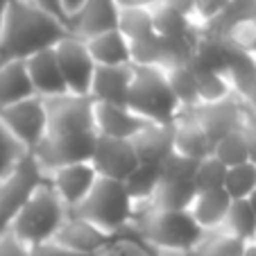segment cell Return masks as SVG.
<instances>
[{
	"label": "cell",
	"instance_id": "1",
	"mask_svg": "<svg viewBox=\"0 0 256 256\" xmlns=\"http://www.w3.org/2000/svg\"><path fill=\"white\" fill-rule=\"evenodd\" d=\"M48 132L39 148L30 154L46 174L68 164L91 161L96 148V120L93 100L88 96H59L46 100Z\"/></svg>",
	"mask_w": 256,
	"mask_h": 256
},
{
	"label": "cell",
	"instance_id": "2",
	"mask_svg": "<svg viewBox=\"0 0 256 256\" xmlns=\"http://www.w3.org/2000/svg\"><path fill=\"white\" fill-rule=\"evenodd\" d=\"M66 34L68 28L64 20L28 0H10L0 34V64L25 62L41 50L54 48Z\"/></svg>",
	"mask_w": 256,
	"mask_h": 256
},
{
	"label": "cell",
	"instance_id": "3",
	"mask_svg": "<svg viewBox=\"0 0 256 256\" xmlns=\"http://www.w3.org/2000/svg\"><path fill=\"white\" fill-rule=\"evenodd\" d=\"M125 234L140 238L150 250H193L202 229L188 211H166L154 206H136L134 220Z\"/></svg>",
	"mask_w": 256,
	"mask_h": 256
},
{
	"label": "cell",
	"instance_id": "4",
	"mask_svg": "<svg viewBox=\"0 0 256 256\" xmlns=\"http://www.w3.org/2000/svg\"><path fill=\"white\" fill-rule=\"evenodd\" d=\"M134 211L136 204L130 198L122 182L98 177L91 193L70 213L88 220L91 224H96L98 229L112 234V236H120L130 229L132 220H134Z\"/></svg>",
	"mask_w": 256,
	"mask_h": 256
},
{
	"label": "cell",
	"instance_id": "5",
	"mask_svg": "<svg viewBox=\"0 0 256 256\" xmlns=\"http://www.w3.org/2000/svg\"><path fill=\"white\" fill-rule=\"evenodd\" d=\"M66 218L68 208L57 198L54 188L48 184V179H44L28 198V202L23 204L16 220L12 222L10 232L18 236L25 245L34 247L52 240Z\"/></svg>",
	"mask_w": 256,
	"mask_h": 256
},
{
	"label": "cell",
	"instance_id": "6",
	"mask_svg": "<svg viewBox=\"0 0 256 256\" xmlns=\"http://www.w3.org/2000/svg\"><path fill=\"white\" fill-rule=\"evenodd\" d=\"M132 86L127 106L143 120L154 125H170L179 116V104L168 86L164 68H136L132 66Z\"/></svg>",
	"mask_w": 256,
	"mask_h": 256
},
{
	"label": "cell",
	"instance_id": "7",
	"mask_svg": "<svg viewBox=\"0 0 256 256\" xmlns=\"http://www.w3.org/2000/svg\"><path fill=\"white\" fill-rule=\"evenodd\" d=\"M44 179L46 172L39 168L30 152H25L14 164V168L0 179V236L10 232L23 204Z\"/></svg>",
	"mask_w": 256,
	"mask_h": 256
},
{
	"label": "cell",
	"instance_id": "8",
	"mask_svg": "<svg viewBox=\"0 0 256 256\" xmlns=\"http://www.w3.org/2000/svg\"><path fill=\"white\" fill-rule=\"evenodd\" d=\"M0 122L25 152H34L48 132L46 100L39 96H32L28 100L5 106V109H0Z\"/></svg>",
	"mask_w": 256,
	"mask_h": 256
},
{
	"label": "cell",
	"instance_id": "9",
	"mask_svg": "<svg viewBox=\"0 0 256 256\" xmlns=\"http://www.w3.org/2000/svg\"><path fill=\"white\" fill-rule=\"evenodd\" d=\"M54 54H57L59 68H62L64 82L70 96H88L93 82V72H96V64H93L91 54H88L86 41L66 34L57 46H54Z\"/></svg>",
	"mask_w": 256,
	"mask_h": 256
},
{
	"label": "cell",
	"instance_id": "10",
	"mask_svg": "<svg viewBox=\"0 0 256 256\" xmlns=\"http://www.w3.org/2000/svg\"><path fill=\"white\" fill-rule=\"evenodd\" d=\"M91 166L98 172V177L125 182L132 174V170L138 166V156L134 152L132 140L98 136L91 154Z\"/></svg>",
	"mask_w": 256,
	"mask_h": 256
},
{
	"label": "cell",
	"instance_id": "11",
	"mask_svg": "<svg viewBox=\"0 0 256 256\" xmlns=\"http://www.w3.org/2000/svg\"><path fill=\"white\" fill-rule=\"evenodd\" d=\"M120 7L116 0H86L72 16H68L66 28L68 34L82 41H91L100 34L118 30Z\"/></svg>",
	"mask_w": 256,
	"mask_h": 256
},
{
	"label": "cell",
	"instance_id": "12",
	"mask_svg": "<svg viewBox=\"0 0 256 256\" xmlns=\"http://www.w3.org/2000/svg\"><path fill=\"white\" fill-rule=\"evenodd\" d=\"M46 179L54 188L57 198L64 202V206L68 211H72L91 193L93 184L98 182V172L93 170L91 161H84V164H68L62 166V168L50 170L46 174Z\"/></svg>",
	"mask_w": 256,
	"mask_h": 256
},
{
	"label": "cell",
	"instance_id": "13",
	"mask_svg": "<svg viewBox=\"0 0 256 256\" xmlns=\"http://www.w3.org/2000/svg\"><path fill=\"white\" fill-rule=\"evenodd\" d=\"M114 238L116 236L102 232V229H98L96 224H91L88 220H84V218H80V216L68 211V218L64 220L59 232L54 234L52 242H57L59 247L72 252V254L98 256Z\"/></svg>",
	"mask_w": 256,
	"mask_h": 256
},
{
	"label": "cell",
	"instance_id": "14",
	"mask_svg": "<svg viewBox=\"0 0 256 256\" xmlns=\"http://www.w3.org/2000/svg\"><path fill=\"white\" fill-rule=\"evenodd\" d=\"M172 150L193 161H202L213 154V140L195 118L193 109H182L172 120Z\"/></svg>",
	"mask_w": 256,
	"mask_h": 256
},
{
	"label": "cell",
	"instance_id": "15",
	"mask_svg": "<svg viewBox=\"0 0 256 256\" xmlns=\"http://www.w3.org/2000/svg\"><path fill=\"white\" fill-rule=\"evenodd\" d=\"M93 120H96L98 136H109V138L132 140L148 120L134 114L125 104H104V102H93Z\"/></svg>",
	"mask_w": 256,
	"mask_h": 256
},
{
	"label": "cell",
	"instance_id": "16",
	"mask_svg": "<svg viewBox=\"0 0 256 256\" xmlns=\"http://www.w3.org/2000/svg\"><path fill=\"white\" fill-rule=\"evenodd\" d=\"M242 109H245V100L238 96H232L222 102H216V104L195 106L193 114L200 120V125L204 127V132L208 134V138L216 143V140L222 138L224 134H229V132L240 127Z\"/></svg>",
	"mask_w": 256,
	"mask_h": 256
},
{
	"label": "cell",
	"instance_id": "17",
	"mask_svg": "<svg viewBox=\"0 0 256 256\" xmlns=\"http://www.w3.org/2000/svg\"><path fill=\"white\" fill-rule=\"evenodd\" d=\"M25 68H28L34 96L50 100V98H59L68 93L62 68H59V62H57V54H54L52 48L41 50V52L28 57L25 59Z\"/></svg>",
	"mask_w": 256,
	"mask_h": 256
},
{
	"label": "cell",
	"instance_id": "18",
	"mask_svg": "<svg viewBox=\"0 0 256 256\" xmlns=\"http://www.w3.org/2000/svg\"><path fill=\"white\" fill-rule=\"evenodd\" d=\"M132 66H96L88 98L104 104H125L132 86Z\"/></svg>",
	"mask_w": 256,
	"mask_h": 256
},
{
	"label": "cell",
	"instance_id": "19",
	"mask_svg": "<svg viewBox=\"0 0 256 256\" xmlns=\"http://www.w3.org/2000/svg\"><path fill=\"white\" fill-rule=\"evenodd\" d=\"M234 52H236V48H232L227 44V39L202 32L198 46H195L190 66L198 72H224L227 75V68L232 64Z\"/></svg>",
	"mask_w": 256,
	"mask_h": 256
},
{
	"label": "cell",
	"instance_id": "20",
	"mask_svg": "<svg viewBox=\"0 0 256 256\" xmlns=\"http://www.w3.org/2000/svg\"><path fill=\"white\" fill-rule=\"evenodd\" d=\"M138 164H161L172 152V122L170 125H145L132 138Z\"/></svg>",
	"mask_w": 256,
	"mask_h": 256
},
{
	"label": "cell",
	"instance_id": "21",
	"mask_svg": "<svg viewBox=\"0 0 256 256\" xmlns=\"http://www.w3.org/2000/svg\"><path fill=\"white\" fill-rule=\"evenodd\" d=\"M229 204H232V198L222 188L202 190V193H195L193 202L188 206V213L193 218V222L202 232H211V229L222 227L224 216L229 211Z\"/></svg>",
	"mask_w": 256,
	"mask_h": 256
},
{
	"label": "cell",
	"instance_id": "22",
	"mask_svg": "<svg viewBox=\"0 0 256 256\" xmlns=\"http://www.w3.org/2000/svg\"><path fill=\"white\" fill-rule=\"evenodd\" d=\"M34 96L25 62H2L0 64V109L12 106L20 100Z\"/></svg>",
	"mask_w": 256,
	"mask_h": 256
},
{
	"label": "cell",
	"instance_id": "23",
	"mask_svg": "<svg viewBox=\"0 0 256 256\" xmlns=\"http://www.w3.org/2000/svg\"><path fill=\"white\" fill-rule=\"evenodd\" d=\"M88 54L96 66H132L130 64V41L118 30L100 34L86 41Z\"/></svg>",
	"mask_w": 256,
	"mask_h": 256
},
{
	"label": "cell",
	"instance_id": "24",
	"mask_svg": "<svg viewBox=\"0 0 256 256\" xmlns=\"http://www.w3.org/2000/svg\"><path fill=\"white\" fill-rule=\"evenodd\" d=\"M195 193L198 190L193 179H161L148 206L166 208V211H188Z\"/></svg>",
	"mask_w": 256,
	"mask_h": 256
},
{
	"label": "cell",
	"instance_id": "25",
	"mask_svg": "<svg viewBox=\"0 0 256 256\" xmlns=\"http://www.w3.org/2000/svg\"><path fill=\"white\" fill-rule=\"evenodd\" d=\"M164 72L179 109H195L198 106V70L190 64H177V66L164 68Z\"/></svg>",
	"mask_w": 256,
	"mask_h": 256
},
{
	"label": "cell",
	"instance_id": "26",
	"mask_svg": "<svg viewBox=\"0 0 256 256\" xmlns=\"http://www.w3.org/2000/svg\"><path fill=\"white\" fill-rule=\"evenodd\" d=\"M247 242L232 236L227 229L218 227L211 232H202L200 240L190 250L193 256H240Z\"/></svg>",
	"mask_w": 256,
	"mask_h": 256
},
{
	"label": "cell",
	"instance_id": "27",
	"mask_svg": "<svg viewBox=\"0 0 256 256\" xmlns=\"http://www.w3.org/2000/svg\"><path fill=\"white\" fill-rule=\"evenodd\" d=\"M159 182H161L159 164H138L122 184H125L127 193L134 200L136 206H143V204H148L152 200Z\"/></svg>",
	"mask_w": 256,
	"mask_h": 256
},
{
	"label": "cell",
	"instance_id": "28",
	"mask_svg": "<svg viewBox=\"0 0 256 256\" xmlns=\"http://www.w3.org/2000/svg\"><path fill=\"white\" fill-rule=\"evenodd\" d=\"M118 32L125 36L127 41H140L156 36L154 25H152V12L143 10V7H120V16H118Z\"/></svg>",
	"mask_w": 256,
	"mask_h": 256
},
{
	"label": "cell",
	"instance_id": "29",
	"mask_svg": "<svg viewBox=\"0 0 256 256\" xmlns=\"http://www.w3.org/2000/svg\"><path fill=\"white\" fill-rule=\"evenodd\" d=\"M222 229H227L232 236L252 242L256 238V213L252 211L247 200H232L229 211L224 216Z\"/></svg>",
	"mask_w": 256,
	"mask_h": 256
},
{
	"label": "cell",
	"instance_id": "30",
	"mask_svg": "<svg viewBox=\"0 0 256 256\" xmlns=\"http://www.w3.org/2000/svg\"><path fill=\"white\" fill-rule=\"evenodd\" d=\"M213 156H216L224 168H234L250 161V150H247V140L242 136L240 127L229 134H224L222 138H218L213 143Z\"/></svg>",
	"mask_w": 256,
	"mask_h": 256
},
{
	"label": "cell",
	"instance_id": "31",
	"mask_svg": "<svg viewBox=\"0 0 256 256\" xmlns=\"http://www.w3.org/2000/svg\"><path fill=\"white\" fill-rule=\"evenodd\" d=\"M227 78H229V82H232L234 93L245 100V96L256 84V59L252 57V54L236 50L232 57V64H229V68H227Z\"/></svg>",
	"mask_w": 256,
	"mask_h": 256
},
{
	"label": "cell",
	"instance_id": "32",
	"mask_svg": "<svg viewBox=\"0 0 256 256\" xmlns=\"http://www.w3.org/2000/svg\"><path fill=\"white\" fill-rule=\"evenodd\" d=\"M222 190L232 200H247L250 198V195L256 190V164L247 161V164L227 168Z\"/></svg>",
	"mask_w": 256,
	"mask_h": 256
},
{
	"label": "cell",
	"instance_id": "33",
	"mask_svg": "<svg viewBox=\"0 0 256 256\" xmlns=\"http://www.w3.org/2000/svg\"><path fill=\"white\" fill-rule=\"evenodd\" d=\"M236 96L224 72H198V106L216 104Z\"/></svg>",
	"mask_w": 256,
	"mask_h": 256
},
{
	"label": "cell",
	"instance_id": "34",
	"mask_svg": "<svg viewBox=\"0 0 256 256\" xmlns=\"http://www.w3.org/2000/svg\"><path fill=\"white\" fill-rule=\"evenodd\" d=\"M130 64L136 68H166V52L159 36L130 44Z\"/></svg>",
	"mask_w": 256,
	"mask_h": 256
},
{
	"label": "cell",
	"instance_id": "35",
	"mask_svg": "<svg viewBox=\"0 0 256 256\" xmlns=\"http://www.w3.org/2000/svg\"><path fill=\"white\" fill-rule=\"evenodd\" d=\"M224 174H227V168L213 154L198 161L195 172H193L195 190L198 193H202V190H220L224 186Z\"/></svg>",
	"mask_w": 256,
	"mask_h": 256
},
{
	"label": "cell",
	"instance_id": "36",
	"mask_svg": "<svg viewBox=\"0 0 256 256\" xmlns=\"http://www.w3.org/2000/svg\"><path fill=\"white\" fill-rule=\"evenodd\" d=\"M98 256H154V254L140 238L132 236V234H120Z\"/></svg>",
	"mask_w": 256,
	"mask_h": 256
},
{
	"label": "cell",
	"instance_id": "37",
	"mask_svg": "<svg viewBox=\"0 0 256 256\" xmlns=\"http://www.w3.org/2000/svg\"><path fill=\"white\" fill-rule=\"evenodd\" d=\"M23 154H25V150L20 148L18 143H16L14 136H12L10 132L2 127V122H0V179L5 177L12 168H14V164Z\"/></svg>",
	"mask_w": 256,
	"mask_h": 256
},
{
	"label": "cell",
	"instance_id": "38",
	"mask_svg": "<svg viewBox=\"0 0 256 256\" xmlns=\"http://www.w3.org/2000/svg\"><path fill=\"white\" fill-rule=\"evenodd\" d=\"M229 5H232V0H195L193 20L200 28H206L222 16L229 10Z\"/></svg>",
	"mask_w": 256,
	"mask_h": 256
},
{
	"label": "cell",
	"instance_id": "39",
	"mask_svg": "<svg viewBox=\"0 0 256 256\" xmlns=\"http://www.w3.org/2000/svg\"><path fill=\"white\" fill-rule=\"evenodd\" d=\"M240 132L247 140V150H250V161L256 164V112L252 106L245 104L242 109V122H240Z\"/></svg>",
	"mask_w": 256,
	"mask_h": 256
},
{
	"label": "cell",
	"instance_id": "40",
	"mask_svg": "<svg viewBox=\"0 0 256 256\" xmlns=\"http://www.w3.org/2000/svg\"><path fill=\"white\" fill-rule=\"evenodd\" d=\"M32 247L25 245L18 236H14L12 232L0 236V256H30Z\"/></svg>",
	"mask_w": 256,
	"mask_h": 256
},
{
	"label": "cell",
	"instance_id": "41",
	"mask_svg": "<svg viewBox=\"0 0 256 256\" xmlns=\"http://www.w3.org/2000/svg\"><path fill=\"white\" fill-rule=\"evenodd\" d=\"M30 256H80V254H72V252L59 247L57 242L48 240V242H41V245H34L30 250Z\"/></svg>",
	"mask_w": 256,
	"mask_h": 256
},
{
	"label": "cell",
	"instance_id": "42",
	"mask_svg": "<svg viewBox=\"0 0 256 256\" xmlns=\"http://www.w3.org/2000/svg\"><path fill=\"white\" fill-rule=\"evenodd\" d=\"M159 5L168 7V10L177 12V14L186 16V18L193 20V14H195V0H159Z\"/></svg>",
	"mask_w": 256,
	"mask_h": 256
},
{
	"label": "cell",
	"instance_id": "43",
	"mask_svg": "<svg viewBox=\"0 0 256 256\" xmlns=\"http://www.w3.org/2000/svg\"><path fill=\"white\" fill-rule=\"evenodd\" d=\"M28 2H32L34 7H39V10L48 12V14H52L54 18L64 20L66 23V18H64V12H62V5H59V0H28Z\"/></svg>",
	"mask_w": 256,
	"mask_h": 256
},
{
	"label": "cell",
	"instance_id": "44",
	"mask_svg": "<svg viewBox=\"0 0 256 256\" xmlns=\"http://www.w3.org/2000/svg\"><path fill=\"white\" fill-rule=\"evenodd\" d=\"M86 0H59V5H62V12H64V18L68 20V16H72L80 7L84 5Z\"/></svg>",
	"mask_w": 256,
	"mask_h": 256
},
{
	"label": "cell",
	"instance_id": "45",
	"mask_svg": "<svg viewBox=\"0 0 256 256\" xmlns=\"http://www.w3.org/2000/svg\"><path fill=\"white\" fill-rule=\"evenodd\" d=\"M118 7H143V10H152L159 5V0H116Z\"/></svg>",
	"mask_w": 256,
	"mask_h": 256
},
{
	"label": "cell",
	"instance_id": "46",
	"mask_svg": "<svg viewBox=\"0 0 256 256\" xmlns=\"http://www.w3.org/2000/svg\"><path fill=\"white\" fill-rule=\"evenodd\" d=\"M154 256H193L190 250H152Z\"/></svg>",
	"mask_w": 256,
	"mask_h": 256
},
{
	"label": "cell",
	"instance_id": "47",
	"mask_svg": "<svg viewBox=\"0 0 256 256\" xmlns=\"http://www.w3.org/2000/svg\"><path fill=\"white\" fill-rule=\"evenodd\" d=\"M245 104H247V106H252V109L256 112V84L252 86V91L245 96Z\"/></svg>",
	"mask_w": 256,
	"mask_h": 256
},
{
	"label": "cell",
	"instance_id": "48",
	"mask_svg": "<svg viewBox=\"0 0 256 256\" xmlns=\"http://www.w3.org/2000/svg\"><path fill=\"white\" fill-rule=\"evenodd\" d=\"M240 256H256V242L252 240V242H247L245 245V250H242V254Z\"/></svg>",
	"mask_w": 256,
	"mask_h": 256
},
{
	"label": "cell",
	"instance_id": "49",
	"mask_svg": "<svg viewBox=\"0 0 256 256\" xmlns=\"http://www.w3.org/2000/svg\"><path fill=\"white\" fill-rule=\"evenodd\" d=\"M7 2H10V0H0V34H2V20H5V12H7Z\"/></svg>",
	"mask_w": 256,
	"mask_h": 256
},
{
	"label": "cell",
	"instance_id": "50",
	"mask_svg": "<svg viewBox=\"0 0 256 256\" xmlns=\"http://www.w3.org/2000/svg\"><path fill=\"white\" fill-rule=\"evenodd\" d=\"M247 202H250L252 211H254V213H256V190H254V193H252V195H250V198H247Z\"/></svg>",
	"mask_w": 256,
	"mask_h": 256
},
{
	"label": "cell",
	"instance_id": "51",
	"mask_svg": "<svg viewBox=\"0 0 256 256\" xmlns=\"http://www.w3.org/2000/svg\"><path fill=\"white\" fill-rule=\"evenodd\" d=\"M250 54H252V57H254V59H256V44H254V46H252V50H250Z\"/></svg>",
	"mask_w": 256,
	"mask_h": 256
},
{
	"label": "cell",
	"instance_id": "52",
	"mask_svg": "<svg viewBox=\"0 0 256 256\" xmlns=\"http://www.w3.org/2000/svg\"><path fill=\"white\" fill-rule=\"evenodd\" d=\"M254 242H256V238H254Z\"/></svg>",
	"mask_w": 256,
	"mask_h": 256
}]
</instances>
